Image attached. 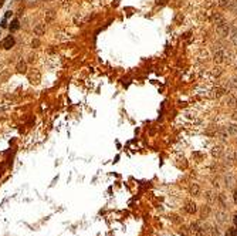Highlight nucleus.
<instances>
[{
	"instance_id": "nucleus-1",
	"label": "nucleus",
	"mask_w": 237,
	"mask_h": 236,
	"mask_svg": "<svg viewBox=\"0 0 237 236\" xmlns=\"http://www.w3.org/2000/svg\"><path fill=\"white\" fill-rule=\"evenodd\" d=\"M14 43H16V40H14L13 36H7L6 39L3 40L1 46H3V48H4V50H10V48L14 46Z\"/></svg>"
},
{
	"instance_id": "nucleus-11",
	"label": "nucleus",
	"mask_w": 237,
	"mask_h": 236,
	"mask_svg": "<svg viewBox=\"0 0 237 236\" xmlns=\"http://www.w3.org/2000/svg\"><path fill=\"white\" fill-rule=\"evenodd\" d=\"M10 16H11V11H7V13H6V19H9Z\"/></svg>"
},
{
	"instance_id": "nucleus-3",
	"label": "nucleus",
	"mask_w": 237,
	"mask_h": 236,
	"mask_svg": "<svg viewBox=\"0 0 237 236\" xmlns=\"http://www.w3.org/2000/svg\"><path fill=\"white\" fill-rule=\"evenodd\" d=\"M44 33H45V26L44 24H37L34 27V34L36 36H43Z\"/></svg>"
},
{
	"instance_id": "nucleus-4",
	"label": "nucleus",
	"mask_w": 237,
	"mask_h": 236,
	"mask_svg": "<svg viewBox=\"0 0 237 236\" xmlns=\"http://www.w3.org/2000/svg\"><path fill=\"white\" fill-rule=\"evenodd\" d=\"M16 68H17L19 73H26V71H27V63L21 60V61L17 63V67H16Z\"/></svg>"
},
{
	"instance_id": "nucleus-6",
	"label": "nucleus",
	"mask_w": 237,
	"mask_h": 236,
	"mask_svg": "<svg viewBox=\"0 0 237 236\" xmlns=\"http://www.w3.org/2000/svg\"><path fill=\"white\" fill-rule=\"evenodd\" d=\"M186 211H188L189 213H195V212H196V205L192 203V202H189V203L186 205Z\"/></svg>"
},
{
	"instance_id": "nucleus-13",
	"label": "nucleus",
	"mask_w": 237,
	"mask_h": 236,
	"mask_svg": "<svg viewBox=\"0 0 237 236\" xmlns=\"http://www.w3.org/2000/svg\"><path fill=\"white\" fill-rule=\"evenodd\" d=\"M234 202H236V203H237V191H236V192H234Z\"/></svg>"
},
{
	"instance_id": "nucleus-8",
	"label": "nucleus",
	"mask_w": 237,
	"mask_h": 236,
	"mask_svg": "<svg viewBox=\"0 0 237 236\" xmlns=\"http://www.w3.org/2000/svg\"><path fill=\"white\" fill-rule=\"evenodd\" d=\"M227 235H229V236H237V229H234V228H232V229H229V232H227Z\"/></svg>"
},
{
	"instance_id": "nucleus-10",
	"label": "nucleus",
	"mask_w": 237,
	"mask_h": 236,
	"mask_svg": "<svg viewBox=\"0 0 237 236\" xmlns=\"http://www.w3.org/2000/svg\"><path fill=\"white\" fill-rule=\"evenodd\" d=\"M0 26H1V27H6V26H7V24H6V19L1 21V24H0Z\"/></svg>"
},
{
	"instance_id": "nucleus-2",
	"label": "nucleus",
	"mask_w": 237,
	"mask_h": 236,
	"mask_svg": "<svg viewBox=\"0 0 237 236\" xmlns=\"http://www.w3.org/2000/svg\"><path fill=\"white\" fill-rule=\"evenodd\" d=\"M29 80H30L33 84H37L40 81V73L39 71H31V73H29Z\"/></svg>"
},
{
	"instance_id": "nucleus-12",
	"label": "nucleus",
	"mask_w": 237,
	"mask_h": 236,
	"mask_svg": "<svg viewBox=\"0 0 237 236\" xmlns=\"http://www.w3.org/2000/svg\"><path fill=\"white\" fill-rule=\"evenodd\" d=\"M234 225H236V226H237V213H236V215H234Z\"/></svg>"
},
{
	"instance_id": "nucleus-7",
	"label": "nucleus",
	"mask_w": 237,
	"mask_h": 236,
	"mask_svg": "<svg viewBox=\"0 0 237 236\" xmlns=\"http://www.w3.org/2000/svg\"><path fill=\"white\" fill-rule=\"evenodd\" d=\"M54 16H55V14H54V11H53V10H50V11H47V13H45V20H47V21H51V20L54 19Z\"/></svg>"
},
{
	"instance_id": "nucleus-9",
	"label": "nucleus",
	"mask_w": 237,
	"mask_h": 236,
	"mask_svg": "<svg viewBox=\"0 0 237 236\" xmlns=\"http://www.w3.org/2000/svg\"><path fill=\"white\" fill-rule=\"evenodd\" d=\"M190 191H192V192H193V194H198V186H196V185H195V186H193V188H192V189H190Z\"/></svg>"
},
{
	"instance_id": "nucleus-5",
	"label": "nucleus",
	"mask_w": 237,
	"mask_h": 236,
	"mask_svg": "<svg viewBox=\"0 0 237 236\" xmlns=\"http://www.w3.org/2000/svg\"><path fill=\"white\" fill-rule=\"evenodd\" d=\"M9 29H10V32H16V30H19V29H20V23H19V20H17V19L11 20Z\"/></svg>"
}]
</instances>
